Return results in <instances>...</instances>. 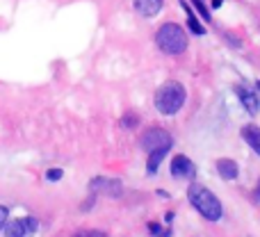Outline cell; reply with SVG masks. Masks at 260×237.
Wrapping results in <instances>:
<instances>
[{
	"instance_id": "obj_15",
	"label": "cell",
	"mask_w": 260,
	"mask_h": 237,
	"mask_svg": "<svg viewBox=\"0 0 260 237\" xmlns=\"http://www.w3.org/2000/svg\"><path fill=\"white\" fill-rule=\"evenodd\" d=\"M148 230H151V235H153V237H169V235H171L169 230H162L157 224H151V226H148Z\"/></svg>"
},
{
	"instance_id": "obj_3",
	"label": "cell",
	"mask_w": 260,
	"mask_h": 237,
	"mask_svg": "<svg viewBox=\"0 0 260 237\" xmlns=\"http://www.w3.org/2000/svg\"><path fill=\"white\" fill-rule=\"evenodd\" d=\"M183 103H185V87L176 80L165 82L155 94V108L160 110V114H165V117L176 114L183 108Z\"/></svg>"
},
{
	"instance_id": "obj_20",
	"label": "cell",
	"mask_w": 260,
	"mask_h": 237,
	"mask_svg": "<svg viewBox=\"0 0 260 237\" xmlns=\"http://www.w3.org/2000/svg\"><path fill=\"white\" fill-rule=\"evenodd\" d=\"M212 5H215V7H219V5H221V0H212Z\"/></svg>"
},
{
	"instance_id": "obj_13",
	"label": "cell",
	"mask_w": 260,
	"mask_h": 237,
	"mask_svg": "<svg viewBox=\"0 0 260 237\" xmlns=\"http://www.w3.org/2000/svg\"><path fill=\"white\" fill-rule=\"evenodd\" d=\"M169 148L171 146H167V148H157V151H151L148 153V174H155L157 171V166H160V162H162V157L167 155V153H169Z\"/></svg>"
},
{
	"instance_id": "obj_17",
	"label": "cell",
	"mask_w": 260,
	"mask_h": 237,
	"mask_svg": "<svg viewBox=\"0 0 260 237\" xmlns=\"http://www.w3.org/2000/svg\"><path fill=\"white\" fill-rule=\"evenodd\" d=\"M62 176H64V171H62V169H50L48 174H46V178H48L50 183H53V180H59Z\"/></svg>"
},
{
	"instance_id": "obj_2",
	"label": "cell",
	"mask_w": 260,
	"mask_h": 237,
	"mask_svg": "<svg viewBox=\"0 0 260 237\" xmlns=\"http://www.w3.org/2000/svg\"><path fill=\"white\" fill-rule=\"evenodd\" d=\"M155 44L160 46L162 53L167 55H180L187 48V35L178 23H165L155 32Z\"/></svg>"
},
{
	"instance_id": "obj_8",
	"label": "cell",
	"mask_w": 260,
	"mask_h": 237,
	"mask_svg": "<svg viewBox=\"0 0 260 237\" xmlns=\"http://www.w3.org/2000/svg\"><path fill=\"white\" fill-rule=\"evenodd\" d=\"M133 5H135V12L144 18L155 16L162 9V0H133Z\"/></svg>"
},
{
	"instance_id": "obj_7",
	"label": "cell",
	"mask_w": 260,
	"mask_h": 237,
	"mask_svg": "<svg viewBox=\"0 0 260 237\" xmlns=\"http://www.w3.org/2000/svg\"><path fill=\"white\" fill-rule=\"evenodd\" d=\"M235 91H238V98H240V103L244 105V110H247L249 114H258L260 100H258L256 91H251L247 85H238L235 87Z\"/></svg>"
},
{
	"instance_id": "obj_18",
	"label": "cell",
	"mask_w": 260,
	"mask_h": 237,
	"mask_svg": "<svg viewBox=\"0 0 260 237\" xmlns=\"http://www.w3.org/2000/svg\"><path fill=\"white\" fill-rule=\"evenodd\" d=\"M7 217H9V210L5 206H0V230H3L5 224H7Z\"/></svg>"
},
{
	"instance_id": "obj_1",
	"label": "cell",
	"mask_w": 260,
	"mask_h": 237,
	"mask_svg": "<svg viewBox=\"0 0 260 237\" xmlns=\"http://www.w3.org/2000/svg\"><path fill=\"white\" fill-rule=\"evenodd\" d=\"M189 203L199 210V215L208 221H219L221 219V203L215 194L210 192L208 187L199 183L189 185Z\"/></svg>"
},
{
	"instance_id": "obj_10",
	"label": "cell",
	"mask_w": 260,
	"mask_h": 237,
	"mask_svg": "<svg viewBox=\"0 0 260 237\" xmlns=\"http://www.w3.org/2000/svg\"><path fill=\"white\" fill-rule=\"evenodd\" d=\"M217 174H219L224 180H235L238 178V164H235L233 160L221 157V160L217 162Z\"/></svg>"
},
{
	"instance_id": "obj_4",
	"label": "cell",
	"mask_w": 260,
	"mask_h": 237,
	"mask_svg": "<svg viewBox=\"0 0 260 237\" xmlns=\"http://www.w3.org/2000/svg\"><path fill=\"white\" fill-rule=\"evenodd\" d=\"M39 228V221L35 217H21L5 224V235L7 237H32Z\"/></svg>"
},
{
	"instance_id": "obj_9",
	"label": "cell",
	"mask_w": 260,
	"mask_h": 237,
	"mask_svg": "<svg viewBox=\"0 0 260 237\" xmlns=\"http://www.w3.org/2000/svg\"><path fill=\"white\" fill-rule=\"evenodd\" d=\"M240 134H242L244 142L253 148V153H258V155H260V128H258V125H253V123L244 125V128L240 130Z\"/></svg>"
},
{
	"instance_id": "obj_5",
	"label": "cell",
	"mask_w": 260,
	"mask_h": 237,
	"mask_svg": "<svg viewBox=\"0 0 260 237\" xmlns=\"http://www.w3.org/2000/svg\"><path fill=\"white\" fill-rule=\"evenodd\" d=\"M142 148L144 151H157V148H167V146H171V134L167 132V130H162V128H151V130H146V132L142 134Z\"/></svg>"
},
{
	"instance_id": "obj_16",
	"label": "cell",
	"mask_w": 260,
	"mask_h": 237,
	"mask_svg": "<svg viewBox=\"0 0 260 237\" xmlns=\"http://www.w3.org/2000/svg\"><path fill=\"white\" fill-rule=\"evenodd\" d=\"M73 237H108V235L101 233V230H80V233H76Z\"/></svg>"
},
{
	"instance_id": "obj_12",
	"label": "cell",
	"mask_w": 260,
	"mask_h": 237,
	"mask_svg": "<svg viewBox=\"0 0 260 237\" xmlns=\"http://www.w3.org/2000/svg\"><path fill=\"white\" fill-rule=\"evenodd\" d=\"M180 5H183V9L187 12V25H189V30H192L194 35H203L206 30H203V25L199 23V18H197V14L192 12V7L187 5V0H180Z\"/></svg>"
},
{
	"instance_id": "obj_21",
	"label": "cell",
	"mask_w": 260,
	"mask_h": 237,
	"mask_svg": "<svg viewBox=\"0 0 260 237\" xmlns=\"http://www.w3.org/2000/svg\"><path fill=\"white\" fill-rule=\"evenodd\" d=\"M256 87H258V91H260V80H258V82H256Z\"/></svg>"
},
{
	"instance_id": "obj_6",
	"label": "cell",
	"mask_w": 260,
	"mask_h": 237,
	"mask_svg": "<svg viewBox=\"0 0 260 237\" xmlns=\"http://www.w3.org/2000/svg\"><path fill=\"white\" fill-rule=\"evenodd\" d=\"M169 169H171V176H174V178H185V180L194 178V164H192V160L185 155H176L174 160H171Z\"/></svg>"
},
{
	"instance_id": "obj_14",
	"label": "cell",
	"mask_w": 260,
	"mask_h": 237,
	"mask_svg": "<svg viewBox=\"0 0 260 237\" xmlns=\"http://www.w3.org/2000/svg\"><path fill=\"white\" fill-rule=\"evenodd\" d=\"M192 3H194V7H197L199 12H201L203 21H210V12H208V7H206V5H203L201 0H192Z\"/></svg>"
},
{
	"instance_id": "obj_11",
	"label": "cell",
	"mask_w": 260,
	"mask_h": 237,
	"mask_svg": "<svg viewBox=\"0 0 260 237\" xmlns=\"http://www.w3.org/2000/svg\"><path fill=\"white\" fill-rule=\"evenodd\" d=\"M91 189H103V192L108 194H119L121 192V185H119V180H103V178H96L94 183H91Z\"/></svg>"
},
{
	"instance_id": "obj_19",
	"label": "cell",
	"mask_w": 260,
	"mask_h": 237,
	"mask_svg": "<svg viewBox=\"0 0 260 237\" xmlns=\"http://www.w3.org/2000/svg\"><path fill=\"white\" fill-rule=\"evenodd\" d=\"M253 198H256V201H260V183H258V187H256V192H253Z\"/></svg>"
}]
</instances>
